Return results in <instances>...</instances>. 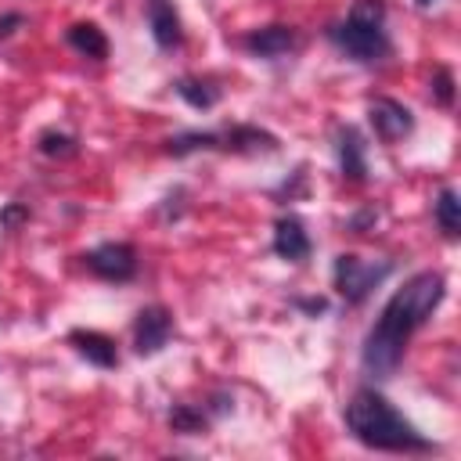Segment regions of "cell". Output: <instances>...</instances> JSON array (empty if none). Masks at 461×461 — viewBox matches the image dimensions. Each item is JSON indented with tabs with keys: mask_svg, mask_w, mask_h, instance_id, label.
<instances>
[{
	"mask_svg": "<svg viewBox=\"0 0 461 461\" xmlns=\"http://www.w3.org/2000/svg\"><path fill=\"white\" fill-rule=\"evenodd\" d=\"M443 295H447V277L439 270H418L414 277L403 281V288L389 295L378 321L364 335V349H360V364L375 382L396 375L411 335L436 313Z\"/></svg>",
	"mask_w": 461,
	"mask_h": 461,
	"instance_id": "cell-1",
	"label": "cell"
},
{
	"mask_svg": "<svg viewBox=\"0 0 461 461\" xmlns=\"http://www.w3.org/2000/svg\"><path fill=\"white\" fill-rule=\"evenodd\" d=\"M346 429L353 439H360L371 450H389V454H429L432 439L421 436L378 389H357L353 400L346 403Z\"/></svg>",
	"mask_w": 461,
	"mask_h": 461,
	"instance_id": "cell-2",
	"label": "cell"
},
{
	"mask_svg": "<svg viewBox=\"0 0 461 461\" xmlns=\"http://www.w3.org/2000/svg\"><path fill=\"white\" fill-rule=\"evenodd\" d=\"M328 40L353 61L375 65L393 54L389 32H385V4L382 0H353L349 14L328 29Z\"/></svg>",
	"mask_w": 461,
	"mask_h": 461,
	"instance_id": "cell-3",
	"label": "cell"
},
{
	"mask_svg": "<svg viewBox=\"0 0 461 461\" xmlns=\"http://www.w3.org/2000/svg\"><path fill=\"white\" fill-rule=\"evenodd\" d=\"M389 274H393V263H371V259H360L349 252L335 256V267H331V281L349 306H360Z\"/></svg>",
	"mask_w": 461,
	"mask_h": 461,
	"instance_id": "cell-4",
	"label": "cell"
},
{
	"mask_svg": "<svg viewBox=\"0 0 461 461\" xmlns=\"http://www.w3.org/2000/svg\"><path fill=\"white\" fill-rule=\"evenodd\" d=\"M83 263H86V270L97 274L101 281L122 285V281H130V277L137 274V249H133L130 241H101L97 249H90V252L83 256Z\"/></svg>",
	"mask_w": 461,
	"mask_h": 461,
	"instance_id": "cell-5",
	"label": "cell"
},
{
	"mask_svg": "<svg viewBox=\"0 0 461 461\" xmlns=\"http://www.w3.org/2000/svg\"><path fill=\"white\" fill-rule=\"evenodd\" d=\"M367 119H371L375 137L385 140V144H396V140H403V137L414 130L411 108L400 104L396 97H371V101H367Z\"/></svg>",
	"mask_w": 461,
	"mask_h": 461,
	"instance_id": "cell-6",
	"label": "cell"
},
{
	"mask_svg": "<svg viewBox=\"0 0 461 461\" xmlns=\"http://www.w3.org/2000/svg\"><path fill=\"white\" fill-rule=\"evenodd\" d=\"M173 335V317L166 306H144L137 317H133V349L140 357H151L158 353Z\"/></svg>",
	"mask_w": 461,
	"mask_h": 461,
	"instance_id": "cell-7",
	"label": "cell"
},
{
	"mask_svg": "<svg viewBox=\"0 0 461 461\" xmlns=\"http://www.w3.org/2000/svg\"><path fill=\"white\" fill-rule=\"evenodd\" d=\"M335 155H339V169L346 180H364L367 176V158H364V137L357 126L342 122L335 126Z\"/></svg>",
	"mask_w": 461,
	"mask_h": 461,
	"instance_id": "cell-8",
	"label": "cell"
},
{
	"mask_svg": "<svg viewBox=\"0 0 461 461\" xmlns=\"http://www.w3.org/2000/svg\"><path fill=\"white\" fill-rule=\"evenodd\" d=\"M274 252H277L281 259H288V263L310 259L313 241H310V234H306V227H303L299 216L288 212V216H281V220L274 223Z\"/></svg>",
	"mask_w": 461,
	"mask_h": 461,
	"instance_id": "cell-9",
	"label": "cell"
},
{
	"mask_svg": "<svg viewBox=\"0 0 461 461\" xmlns=\"http://www.w3.org/2000/svg\"><path fill=\"white\" fill-rule=\"evenodd\" d=\"M295 43H299V36H295L292 25H263V29H252L241 40V47L256 58H281V54L295 50Z\"/></svg>",
	"mask_w": 461,
	"mask_h": 461,
	"instance_id": "cell-10",
	"label": "cell"
},
{
	"mask_svg": "<svg viewBox=\"0 0 461 461\" xmlns=\"http://www.w3.org/2000/svg\"><path fill=\"white\" fill-rule=\"evenodd\" d=\"M148 29H151V36L162 50L180 47L184 25H180V14H176L173 0H148Z\"/></svg>",
	"mask_w": 461,
	"mask_h": 461,
	"instance_id": "cell-11",
	"label": "cell"
},
{
	"mask_svg": "<svg viewBox=\"0 0 461 461\" xmlns=\"http://www.w3.org/2000/svg\"><path fill=\"white\" fill-rule=\"evenodd\" d=\"M68 342L76 346V353L79 357H86L94 367H115L119 364V349H115V342L108 339V335H101V331H90V328H76V331H68Z\"/></svg>",
	"mask_w": 461,
	"mask_h": 461,
	"instance_id": "cell-12",
	"label": "cell"
},
{
	"mask_svg": "<svg viewBox=\"0 0 461 461\" xmlns=\"http://www.w3.org/2000/svg\"><path fill=\"white\" fill-rule=\"evenodd\" d=\"M65 40H68V47L79 50L83 58H94V61H104V58H108V36H104L94 22H76V25H68Z\"/></svg>",
	"mask_w": 461,
	"mask_h": 461,
	"instance_id": "cell-13",
	"label": "cell"
},
{
	"mask_svg": "<svg viewBox=\"0 0 461 461\" xmlns=\"http://www.w3.org/2000/svg\"><path fill=\"white\" fill-rule=\"evenodd\" d=\"M173 155H191V151H220V133L216 130H184L166 140Z\"/></svg>",
	"mask_w": 461,
	"mask_h": 461,
	"instance_id": "cell-14",
	"label": "cell"
},
{
	"mask_svg": "<svg viewBox=\"0 0 461 461\" xmlns=\"http://www.w3.org/2000/svg\"><path fill=\"white\" fill-rule=\"evenodd\" d=\"M436 223H439V230L447 234V238H457L461 234V202H457V191L454 187H443L439 194H436Z\"/></svg>",
	"mask_w": 461,
	"mask_h": 461,
	"instance_id": "cell-15",
	"label": "cell"
},
{
	"mask_svg": "<svg viewBox=\"0 0 461 461\" xmlns=\"http://www.w3.org/2000/svg\"><path fill=\"white\" fill-rule=\"evenodd\" d=\"M176 94L191 104V108H202V112H209L216 101H220V90L212 86V83H205V79H176Z\"/></svg>",
	"mask_w": 461,
	"mask_h": 461,
	"instance_id": "cell-16",
	"label": "cell"
},
{
	"mask_svg": "<svg viewBox=\"0 0 461 461\" xmlns=\"http://www.w3.org/2000/svg\"><path fill=\"white\" fill-rule=\"evenodd\" d=\"M36 148L43 155H50V158H68V155H76V137H68L61 130H43L40 140H36Z\"/></svg>",
	"mask_w": 461,
	"mask_h": 461,
	"instance_id": "cell-17",
	"label": "cell"
},
{
	"mask_svg": "<svg viewBox=\"0 0 461 461\" xmlns=\"http://www.w3.org/2000/svg\"><path fill=\"white\" fill-rule=\"evenodd\" d=\"M169 425H173V432H202L205 429V414L202 411H194L191 403H176L173 411H169Z\"/></svg>",
	"mask_w": 461,
	"mask_h": 461,
	"instance_id": "cell-18",
	"label": "cell"
},
{
	"mask_svg": "<svg viewBox=\"0 0 461 461\" xmlns=\"http://www.w3.org/2000/svg\"><path fill=\"white\" fill-rule=\"evenodd\" d=\"M432 97L439 104H454V76H450V68H436V76H432Z\"/></svg>",
	"mask_w": 461,
	"mask_h": 461,
	"instance_id": "cell-19",
	"label": "cell"
},
{
	"mask_svg": "<svg viewBox=\"0 0 461 461\" xmlns=\"http://www.w3.org/2000/svg\"><path fill=\"white\" fill-rule=\"evenodd\" d=\"M22 22H25L22 14H4V18H0V40H4V36H11V32H14V25H22Z\"/></svg>",
	"mask_w": 461,
	"mask_h": 461,
	"instance_id": "cell-20",
	"label": "cell"
},
{
	"mask_svg": "<svg viewBox=\"0 0 461 461\" xmlns=\"http://www.w3.org/2000/svg\"><path fill=\"white\" fill-rule=\"evenodd\" d=\"M299 306H303V310H310V313H321V310H324L328 303H324V299L317 295V299H299Z\"/></svg>",
	"mask_w": 461,
	"mask_h": 461,
	"instance_id": "cell-21",
	"label": "cell"
},
{
	"mask_svg": "<svg viewBox=\"0 0 461 461\" xmlns=\"http://www.w3.org/2000/svg\"><path fill=\"white\" fill-rule=\"evenodd\" d=\"M414 4H418V7H432L436 0H414Z\"/></svg>",
	"mask_w": 461,
	"mask_h": 461,
	"instance_id": "cell-22",
	"label": "cell"
}]
</instances>
